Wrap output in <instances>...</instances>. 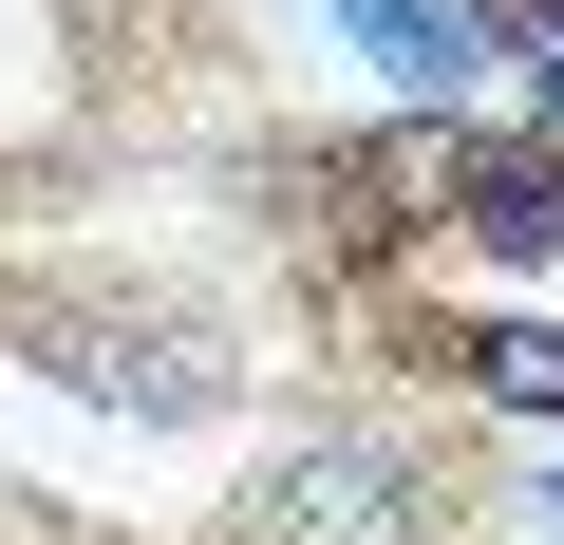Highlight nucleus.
<instances>
[{"mask_svg":"<svg viewBox=\"0 0 564 545\" xmlns=\"http://www.w3.org/2000/svg\"><path fill=\"white\" fill-rule=\"evenodd\" d=\"M452 526V489L414 470V433H302V451H263V489H245V545H433Z\"/></svg>","mask_w":564,"mask_h":545,"instance_id":"f257e3e1","label":"nucleus"},{"mask_svg":"<svg viewBox=\"0 0 564 545\" xmlns=\"http://www.w3.org/2000/svg\"><path fill=\"white\" fill-rule=\"evenodd\" d=\"M20 339H39L76 395H113V414H226V339H207V320H132V302H20Z\"/></svg>","mask_w":564,"mask_h":545,"instance_id":"f03ea898","label":"nucleus"},{"mask_svg":"<svg viewBox=\"0 0 564 545\" xmlns=\"http://www.w3.org/2000/svg\"><path fill=\"white\" fill-rule=\"evenodd\" d=\"M452 358H470L508 414H564V320H489V339H452Z\"/></svg>","mask_w":564,"mask_h":545,"instance_id":"39448f33","label":"nucleus"},{"mask_svg":"<svg viewBox=\"0 0 564 545\" xmlns=\"http://www.w3.org/2000/svg\"><path fill=\"white\" fill-rule=\"evenodd\" d=\"M489 39H527V76H545V113H564V0H508Z\"/></svg>","mask_w":564,"mask_h":545,"instance_id":"423d86ee","label":"nucleus"},{"mask_svg":"<svg viewBox=\"0 0 564 545\" xmlns=\"http://www.w3.org/2000/svg\"><path fill=\"white\" fill-rule=\"evenodd\" d=\"M358 20H377V57H395L414 95H470V76H489V0H358Z\"/></svg>","mask_w":564,"mask_h":545,"instance_id":"7ed1b4c3","label":"nucleus"},{"mask_svg":"<svg viewBox=\"0 0 564 545\" xmlns=\"http://www.w3.org/2000/svg\"><path fill=\"white\" fill-rule=\"evenodd\" d=\"M470 244L545 263V244H564V151H470Z\"/></svg>","mask_w":564,"mask_h":545,"instance_id":"20e7f679","label":"nucleus"}]
</instances>
